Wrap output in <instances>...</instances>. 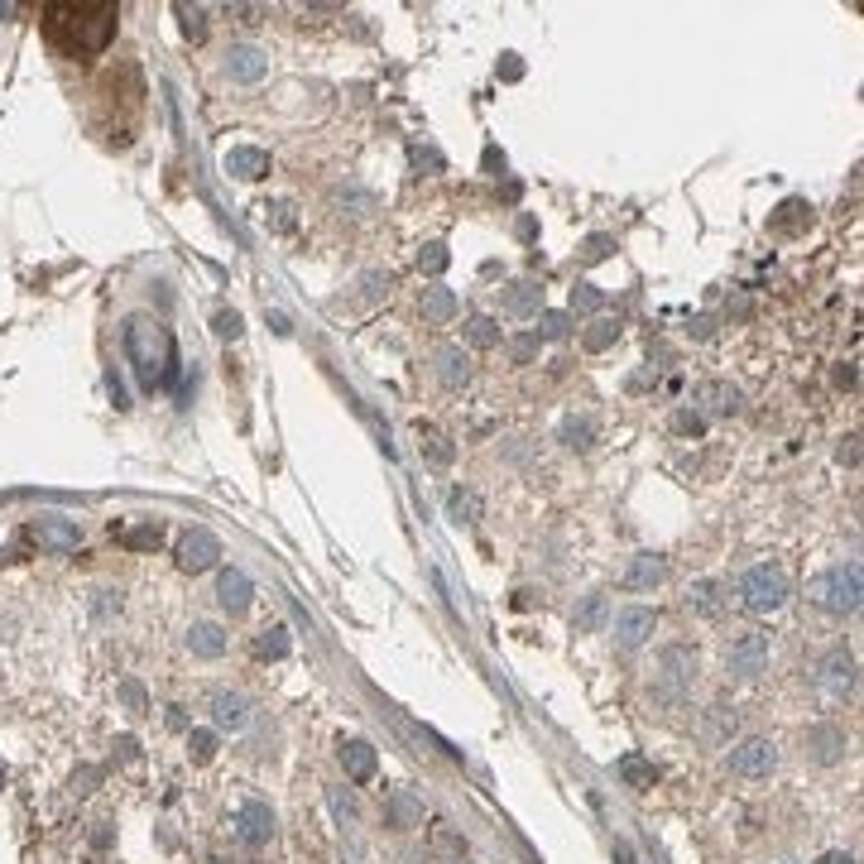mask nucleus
Returning <instances> with one entry per match:
<instances>
[{"label":"nucleus","mask_w":864,"mask_h":864,"mask_svg":"<svg viewBox=\"0 0 864 864\" xmlns=\"http://www.w3.org/2000/svg\"><path fill=\"white\" fill-rule=\"evenodd\" d=\"M120 341H125V360H130V370H135L144 394H159V389L173 384V375H178V341H173V332L159 317H130Z\"/></svg>","instance_id":"f257e3e1"},{"label":"nucleus","mask_w":864,"mask_h":864,"mask_svg":"<svg viewBox=\"0 0 864 864\" xmlns=\"http://www.w3.org/2000/svg\"><path fill=\"white\" fill-rule=\"evenodd\" d=\"M116 5H44V29L48 39L68 53H101L116 39Z\"/></svg>","instance_id":"f03ea898"},{"label":"nucleus","mask_w":864,"mask_h":864,"mask_svg":"<svg viewBox=\"0 0 864 864\" xmlns=\"http://www.w3.org/2000/svg\"><path fill=\"white\" fill-rule=\"evenodd\" d=\"M807 596H812V605H821L826 615H855V610H860V567L850 562V567H831V572L812 576Z\"/></svg>","instance_id":"7ed1b4c3"},{"label":"nucleus","mask_w":864,"mask_h":864,"mask_svg":"<svg viewBox=\"0 0 864 864\" xmlns=\"http://www.w3.org/2000/svg\"><path fill=\"white\" fill-rule=\"evenodd\" d=\"M788 576H783V567H773V562H759V567H749L740 581V600L744 610H754V615H773V610H783V600H788Z\"/></svg>","instance_id":"20e7f679"},{"label":"nucleus","mask_w":864,"mask_h":864,"mask_svg":"<svg viewBox=\"0 0 864 864\" xmlns=\"http://www.w3.org/2000/svg\"><path fill=\"white\" fill-rule=\"evenodd\" d=\"M24 538L44 552H72L82 548V524L68 519V514H39V519L24 524Z\"/></svg>","instance_id":"39448f33"},{"label":"nucleus","mask_w":864,"mask_h":864,"mask_svg":"<svg viewBox=\"0 0 864 864\" xmlns=\"http://www.w3.org/2000/svg\"><path fill=\"white\" fill-rule=\"evenodd\" d=\"M725 668H730V677H740V682L759 677V672L768 668V634H759V629H744L740 639L725 648Z\"/></svg>","instance_id":"423d86ee"},{"label":"nucleus","mask_w":864,"mask_h":864,"mask_svg":"<svg viewBox=\"0 0 864 864\" xmlns=\"http://www.w3.org/2000/svg\"><path fill=\"white\" fill-rule=\"evenodd\" d=\"M773 768H778V744L764 735H749L730 749V773H740V778H768Z\"/></svg>","instance_id":"0eeeda50"},{"label":"nucleus","mask_w":864,"mask_h":864,"mask_svg":"<svg viewBox=\"0 0 864 864\" xmlns=\"http://www.w3.org/2000/svg\"><path fill=\"white\" fill-rule=\"evenodd\" d=\"M692 404L701 418H735L744 408V394L730 380H701L692 389Z\"/></svg>","instance_id":"6e6552de"},{"label":"nucleus","mask_w":864,"mask_h":864,"mask_svg":"<svg viewBox=\"0 0 864 864\" xmlns=\"http://www.w3.org/2000/svg\"><path fill=\"white\" fill-rule=\"evenodd\" d=\"M231 831H236V840H240V845H250V850L269 845V840H274V812H269V802H260V797L240 802V812H236V821H231Z\"/></svg>","instance_id":"1a4fd4ad"},{"label":"nucleus","mask_w":864,"mask_h":864,"mask_svg":"<svg viewBox=\"0 0 864 864\" xmlns=\"http://www.w3.org/2000/svg\"><path fill=\"white\" fill-rule=\"evenodd\" d=\"M216 557H221V538H216L212 528H188L183 538H178V567L183 572H212Z\"/></svg>","instance_id":"9d476101"},{"label":"nucleus","mask_w":864,"mask_h":864,"mask_svg":"<svg viewBox=\"0 0 864 864\" xmlns=\"http://www.w3.org/2000/svg\"><path fill=\"white\" fill-rule=\"evenodd\" d=\"M658 682L663 692H687L696 682V648L687 644H668L658 653Z\"/></svg>","instance_id":"9b49d317"},{"label":"nucleus","mask_w":864,"mask_h":864,"mask_svg":"<svg viewBox=\"0 0 864 864\" xmlns=\"http://www.w3.org/2000/svg\"><path fill=\"white\" fill-rule=\"evenodd\" d=\"M658 629V615L653 610H644V605H629V610H620L615 615V644L624 648V653H634V648L648 644V634Z\"/></svg>","instance_id":"f8f14e48"},{"label":"nucleus","mask_w":864,"mask_h":864,"mask_svg":"<svg viewBox=\"0 0 864 864\" xmlns=\"http://www.w3.org/2000/svg\"><path fill=\"white\" fill-rule=\"evenodd\" d=\"M216 600H221V610H226V615H245V610H250V600H255L250 576L240 572V567H226V572L216 576Z\"/></svg>","instance_id":"ddd939ff"},{"label":"nucleus","mask_w":864,"mask_h":864,"mask_svg":"<svg viewBox=\"0 0 864 864\" xmlns=\"http://www.w3.org/2000/svg\"><path fill=\"white\" fill-rule=\"evenodd\" d=\"M821 687H826L831 696H850V692H855V653L831 648V653L821 658Z\"/></svg>","instance_id":"4468645a"},{"label":"nucleus","mask_w":864,"mask_h":864,"mask_svg":"<svg viewBox=\"0 0 864 864\" xmlns=\"http://www.w3.org/2000/svg\"><path fill=\"white\" fill-rule=\"evenodd\" d=\"M264 72H269L264 48H255V44H231L226 48V77H231V82H260Z\"/></svg>","instance_id":"2eb2a0df"},{"label":"nucleus","mask_w":864,"mask_h":864,"mask_svg":"<svg viewBox=\"0 0 864 864\" xmlns=\"http://www.w3.org/2000/svg\"><path fill=\"white\" fill-rule=\"evenodd\" d=\"M500 308L509 312V317H538L543 312V284H533V279H514V284L500 288Z\"/></svg>","instance_id":"dca6fc26"},{"label":"nucleus","mask_w":864,"mask_h":864,"mask_svg":"<svg viewBox=\"0 0 864 864\" xmlns=\"http://www.w3.org/2000/svg\"><path fill=\"white\" fill-rule=\"evenodd\" d=\"M802 744H807V754H812L816 764H840L845 759V730L840 725H812L807 735H802Z\"/></svg>","instance_id":"f3484780"},{"label":"nucleus","mask_w":864,"mask_h":864,"mask_svg":"<svg viewBox=\"0 0 864 864\" xmlns=\"http://www.w3.org/2000/svg\"><path fill=\"white\" fill-rule=\"evenodd\" d=\"M221 164H226V173L240 178V183H260L264 173H269V154L255 149V144H236V149H226Z\"/></svg>","instance_id":"a211bd4d"},{"label":"nucleus","mask_w":864,"mask_h":864,"mask_svg":"<svg viewBox=\"0 0 864 864\" xmlns=\"http://www.w3.org/2000/svg\"><path fill=\"white\" fill-rule=\"evenodd\" d=\"M341 768H346V778L370 783V778H375V768H380L375 744H370V740H341Z\"/></svg>","instance_id":"6ab92c4d"},{"label":"nucleus","mask_w":864,"mask_h":864,"mask_svg":"<svg viewBox=\"0 0 864 864\" xmlns=\"http://www.w3.org/2000/svg\"><path fill=\"white\" fill-rule=\"evenodd\" d=\"M212 720H216V730H245L250 725V701L240 692H212Z\"/></svg>","instance_id":"aec40b11"},{"label":"nucleus","mask_w":864,"mask_h":864,"mask_svg":"<svg viewBox=\"0 0 864 864\" xmlns=\"http://www.w3.org/2000/svg\"><path fill=\"white\" fill-rule=\"evenodd\" d=\"M418 312H423V322H432V327H442V322H452L456 317V293L442 284H432L418 293Z\"/></svg>","instance_id":"412c9836"},{"label":"nucleus","mask_w":864,"mask_h":864,"mask_svg":"<svg viewBox=\"0 0 864 864\" xmlns=\"http://www.w3.org/2000/svg\"><path fill=\"white\" fill-rule=\"evenodd\" d=\"M663 576H668V562L653 557V552H639V557L629 562V572H624V591H648V586H658Z\"/></svg>","instance_id":"4be33fe9"},{"label":"nucleus","mask_w":864,"mask_h":864,"mask_svg":"<svg viewBox=\"0 0 864 864\" xmlns=\"http://www.w3.org/2000/svg\"><path fill=\"white\" fill-rule=\"evenodd\" d=\"M188 648L197 653V658H221V653H226V629H221L216 620H192Z\"/></svg>","instance_id":"5701e85b"},{"label":"nucleus","mask_w":864,"mask_h":864,"mask_svg":"<svg viewBox=\"0 0 864 864\" xmlns=\"http://www.w3.org/2000/svg\"><path fill=\"white\" fill-rule=\"evenodd\" d=\"M557 437H562V447H572V452H591L600 428H596L591 413H572V418H562V432H557Z\"/></svg>","instance_id":"b1692460"},{"label":"nucleus","mask_w":864,"mask_h":864,"mask_svg":"<svg viewBox=\"0 0 864 864\" xmlns=\"http://www.w3.org/2000/svg\"><path fill=\"white\" fill-rule=\"evenodd\" d=\"M471 375H476V370H471V360L461 356L456 346H442V351H437V380L447 384V389H466V384H471Z\"/></svg>","instance_id":"393cba45"},{"label":"nucleus","mask_w":864,"mask_h":864,"mask_svg":"<svg viewBox=\"0 0 864 864\" xmlns=\"http://www.w3.org/2000/svg\"><path fill=\"white\" fill-rule=\"evenodd\" d=\"M423 821V802L413 797L408 788H394L389 792V826H399V831H408V826H418Z\"/></svg>","instance_id":"a878e982"},{"label":"nucleus","mask_w":864,"mask_h":864,"mask_svg":"<svg viewBox=\"0 0 864 864\" xmlns=\"http://www.w3.org/2000/svg\"><path fill=\"white\" fill-rule=\"evenodd\" d=\"M605 620H610V605H605V596H586V600H581V605L572 610V624L581 629V634H596Z\"/></svg>","instance_id":"bb28decb"},{"label":"nucleus","mask_w":864,"mask_h":864,"mask_svg":"<svg viewBox=\"0 0 864 864\" xmlns=\"http://www.w3.org/2000/svg\"><path fill=\"white\" fill-rule=\"evenodd\" d=\"M288 648H293L288 629H284V624H269V629H260V639H255V658H269V663H279Z\"/></svg>","instance_id":"cd10ccee"},{"label":"nucleus","mask_w":864,"mask_h":864,"mask_svg":"<svg viewBox=\"0 0 864 864\" xmlns=\"http://www.w3.org/2000/svg\"><path fill=\"white\" fill-rule=\"evenodd\" d=\"M461 336H466V346L490 351V346H500V322H495V317H471V322L461 327Z\"/></svg>","instance_id":"c85d7f7f"},{"label":"nucleus","mask_w":864,"mask_h":864,"mask_svg":"<svg viewBox=\"0 0 864 864\" xmlns=\"http://www.w3.org/2000/svg\"><path fill=\"white\" fill-rule=\"evenodd\" d=\"M807 221H812V207H807V202H783V207H778V216H773L768 226H773L778 236H792V231H802Z\"/></svg>","instance_id":"c756f323"},{"label":"nucleus","mask_w":864,"mask_h":864,"mask_svg":"<svg viewBox=\"0 0 864 864\" xmlns=\"http://www.w3.org/2000/svg\"><path fill=\"white\" fill-rule=\"evenodd\" d=\"M620 341V322H610V317H600V322H591L586 327V336H581V346L591 351V356H600V351H610Z\"/></svg>","instance_id":"7c9ffc66"},{"label":"nucleus","mask_w":864,"mask_h":864,"mask_svg":"<svg viewBox=\"0 0 864 864\" xmlns=\"http://www.w3.org/2000/svg\"><path fill=\"white\" fill-rule=\"evenodd\" d=\"M620 778L624 783H629V788H653V778H658V773H653V764H648L644 754H624L620 759Z\"/></svg>","instance_id":"2f4dec72"},{"label":"nucleus","mask_w":864,"mask_h":864,"mask_svg":"<svg viewBox=\"0 0 864 864\" xmlns=\"http://www.w3.org/2000/svg\"><path fill=\"white\" fill-rule=\"evenodd\" d=\"M687 610H696V615H720V586L716 581H696L692 591H687Z\"/></svg>","instance_id":"473e14b6"},{"label":"nucleus","mask_w":864,"mask_h":864,"mask_svg":"<svg viewBox=\"0 0 864 864\" xmlns=\"http://www.w3.org/2000/svg\"><path fill=\"white\" fill-rule=\"evenodd\" d=\"M538 341H567L572 336V312H538Z\"/></svg>","instance_id":"72a5a7b5"},{"label":"nucleus","mask_w":864,"mask_h":864,"mask_svg":"<svg viewBox=\"0 0 864 864\" xmlns=\"http://www.w3.org/2000/svg\"><path fill=\"white\" fill-rule=\"evenodd\" d=\"M447 509H452V519H461V524H476L485 504H480L476 490H452V495H447Z\"/></svg>","instance_id":"f704fd0d"},{"label":"nucleus","mask_w":864,"mask_h":864,"mask_svg":"<svg viewBox=\"0 0 864 864\" xmlns=\"http://www.w3.org/2000/svg\"><path fill=\"white\" fill-rule=\"evenodd\" d=\"M159 543H164V528L154 524V519H149V524H135L125 533V548H135V552H154Z\"/></svg>","instance_id":"c9c22d12"},{"label":"nucleus","mask_w":864,"mask_h":864,"mask_svg":"<svg viewBox=\"0 0 864 864\" xmlns=\"http://www.w3.org/2000/svg\"><path fill=\"white\" fill-rule=\"evenodd\" d=\"M581 264H600V260H610L615 255V236H605V231H596V236H586L581 240Z\"/></svg>","instance_id":"e433bc0d"},{"label":"nucleus","mask_w":864,"mask_h":864,"mask_svg":"<svg viewBox=\"0 0 864 864\" xmlns=\"http://www.w3.org/2000/svg\"><path fill=\"white\" fill-rule=\"evenodd\" d=\"M447 264H452V250H447L442 240H428V245L418 250V269H423V274H442Z\"/></svg>","instance_id":"4c0bfd02"},{"label":"nucleus","mask_w":864,"mask_h":864,"mask_svg":"<svg viewBox=\"0 0 864 864\" xmlns=\"http://www.w3.org/2000/svg\"><path fill=\"white\" fill-rule=\"evenodd\" d=\"M178 20H183V34H188L192 44L207 39V10L202 5H178Z\"/></svg>","instance_id":"58836bf2"},{"label":"nucleus","mask_w":864,"mask_h":864,"mask_svg":"<svg viewBox=\"0 0 864 864\" xmlns=\"http://www.w3.org/2000/svg\"><path fill=\"white\" fill-rule=\"evenodd\" d=\"M188 749H192V759H197V764H212V759H216V730H192Z\"/></svg>","instance_id":"ea45409f"},{"label":"nucleus","mask_w":864,"mask_h":864,"mask_svg":"<svg viewBox=\"0 0 864 864\" xmlns=\"http://www.w3.org/2000/svg\"><path fill=\"white\" fill-rule=\"evenodd\" d=\"M605 308V293L596 284H576L572 288V312H600Z\"/></svg>","instance_id":"a19ab883"},{"label":"nucleus","mask_w":864,"mask_h":864,"mask_svg":"<svg viewBox=\"0 0 864 864\" xmlns=\"http://www.w3.org/2000/svg\"><path fill=\"white\" fill-rule=\"evenodd\" d=\"M538 346H543V341H538L533 332L514 336V341H509V360H514V365H533V356H538Z\"/></svg>","instance_id":"79ce46f5"},{"label":"nucleus","mask_w":864,"mask_h":864,"mask_svg":"<svg viewBox=\"0 0 864 864\" xmlns=\"http://www.w3.org/2000/svg\"><path fill=\"white\" fill-rule=\"evenodd\" d=\"M327 802H332V812L341 826H351L356 821V802H351V792H341V788H327Z\"/></svg>","instance_id":"37998d69"},{"label":"nucleus","mask_w":864,"mask_h":864,"mask_svg":"<svg viewBox=\"0 0 864 864\" xmlns=\"http://www.w3.org/2000/svg\"><path fill=\"white\" fill-rule=\"evenodd\" d=\"M672 423H677V432H682V437H701V432H706V418H701L696 408H682Z\"/></svg>","instance_id":"c03bdc74"},{"label":"nucleus","mask_w":864,"mask_h":864,"mask_svg":"<svg viewBox=\"0 0 864 864\" xmlns=\"http://www.w3.org/2000/svg\"><path fill=\"white\" fill-rule=\"evenodd\" d=\"M423 447H428V456L437 461V466H447V461H452V442H447L442 432H428V442H423Z\"/></svg>","instance_id":"a18cd8bd"},{"label":"nucleus","mask_w":864,"mask_h":864,"mask_svg":"<svg viewBox=\"0 0 864 864\" xmlns=\"http://www.w3.org/2000/svg\"><path fill=\"white\" fill-rule=\"evenodd\" d=\"M216 336H221V341H236L240 336V312H216Z\"/></svg>","instance_id":"49530a36"},{"label":"nucleus","mask_w":864,"mask_h":864,"mask_svg":"<svg viewBox=\"0 0 864 864\" xmlns=\"http://www.w3.org/2000/svg\"><path fill=\"white\" fill-rule=\"evenodd\" d=\"M360 288H365V298H380V293H389V274H380V269H370V274L360 279Z\"/></svg>","instance_id":"de8ad7c7"},{"label":"nucleus","mask_w":864,"mask_h":864,"mask_svg":"<svg viewBox=\"0 0 864 864\" xmlns=\"http://www.w3.org/2000/svg\"><path fill=\"white\" fill-rule=\"evenodd\" d=\"M831 380H836V389H855V384H860V370H855V360L836 365V375H831Z\"/></svg>","instance_id":"09e8293b"},{"label":"nucleus","mask_w":864,"mask_h":864,"mask_svg":"<svg viewBox=\"0 0 864 864\" xmlns=\"http://www.w3.org/2000/svg\"><path fill=\"white\" fill-rule=\"evenodd\" d=\"M264 212H274V226H279V231H293V226H298V221H293V207H288V202H274V207H264Z\"/></svg>","instance_id":"8fccbe9b"},{"label":"nucleus","mask_w":864,"mask_h":864,"mask_svg":"<svg viewBox=\"0 0 864 864\" xmlns=\"http://www.w3.org/2000/svg\"><path fill=\"white\" fill-rule=\"evenodd\" d=\"M500 77H504V82H519V77H524V63H519V53H504Z\"/></svg>","instance_id":"3c124183"},{"label":"nucleus","mask_w":864,"mask_h":864,"mask_svg":"<svg viewBox=\"0 0 864 864\" xmlns=\"http://www.w3.org/2000/svg\"><path fill=\"white\" fill-rule=\"evenodd\" d=\"M692 336L696 341H711L716 336V317H692Z\"/></svg>","instance_id":"603ef678"},{"label":"nucleus","mask_w":864,"mask_h":864,"mask_svg":"<svg viewBox=\"0 0 864 864\" xmlns=\"http://www.w3.org/2000/svg\"><path fill=\"white\" fill-rule=\"evenodd\" d=\"M816 864H855V855H850V850H826Z\"/></svg>","instance_id":"864d4df0"},{"label":"nucleus","mask_w":864,"mask_h":864,"mask_svg":"<svg viewBox=\"0 0 864 864\" xmlns=\"http://www.w3.org/2000/svg\"><path fill=\"white\" fill-rule=\"evenodd\" d=\"M269 327H274V332H279V336H288V332H293V327H288V317H284V312H269Z\"/></svg>","instance_id":"5fc2aeb1"},{"label":"nucleus","mask_w":864,"mask_h":864,"mask_svg":"<svg viewBox=\"0 0 864 864\" xmlns=\"http://www.w3.org/2000/svg\"><path fill=\"white\" fill-rule=\"evenodd\" d=\"M485 168H500V173H504V154H500V149H485Z\"/></svg>","instance_id":"6e6d98bb"},{"label":"nucleus","mask_w":864,"mask_h":864,"mask_svg":"<svg viewBox=\"0 0 864 864\" xmlns=\"http://www.w3.org/2000/svg\"><path fill=\"white\" fill-rule=\"evenodd\" d=\"M840 461H850V466L860 461V447H855V437H850V447H840Z\"/></svg>","instance_id":"4d7b16f0"},{"label":"nucleus","mask_w":864,"mask_h":864,"mask_svg":"<svg viewBox=\"0 0 864 864\" xmlns=\"http://www.w3.org/2000/svg\"><path fill=\"white\" fill-rule=\"evenodd\" d=\"M0 783H5V759H0Z\"/></svg>","instance_id":"13d9d810"}]
</instances>
